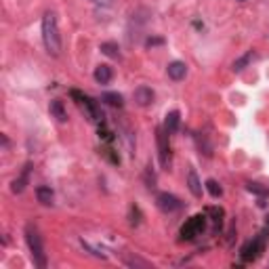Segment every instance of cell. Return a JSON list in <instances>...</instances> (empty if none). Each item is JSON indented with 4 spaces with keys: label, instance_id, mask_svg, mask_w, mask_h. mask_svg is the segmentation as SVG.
<instances>
[{
    "label": "cell",
    "instance_id": "cell-15",
    "mask_svg": "<svg viewBox=\"0 0 269 269\" xmlns=\"http://www.w3.org/2000/svg\"><path fill=\"white\" fill-rule=\"evenodd\" d=\"M196 145H198L200 154H204L206 158L212 156V145H210V141H208V134H204V133L196 134Z\"/></svg>",
    "mask_w": 269,
    "mask_h": 269
},
{
    "label": "cell",
    "instance_id": "cell-10",
    "mask_svg": "<svg viewBox=\"0 0 269 269\" xmlns=\"http://www.w3.org/2000/svg\"><path fill=\"white\" fill-rule=\"evenodd\" d=\"M49 112H51L53 118H57V122H61V124L67 122V112H66L64 101L53 99V101H51V105H49Z\"/></svg>",
    "mask_w": 269,
    "mask_h": 269
},
{
    "label": "cell",
    "instance_id": "cell-25",
    "mask_svg": "<svg viewBox=\"0 0 269 269\" xmlns=\"http://www.w3.org/2000/svg\"><path fill=\"white\" fill-rule=\"evenodd\" d=\"M151 44H162V38H149L147 40V47H151Z\"/></svg>",
    "mask_w": 269,
    "mask_h": 269
},
{
    "label": "cell",
    "instance_id": "cell-22",
    "mask_svg": "<svg viewBox=\"0 0 269 269\" xmlns=\"http://www.w3.org/2000/svg\"><path fill=\"white\" fill-rule=\"evenodd\" d=\"M246 185H248V190H250V192H255V194H259V196H265V194H267V190H265V187H261V185H259V183H253V181H248Z\"/></svg>",
    "mask_w": 269,
    "mask_h": 269
},
{
    "label": "cell",
    "instance_id": "cell-2",
    "mask_svg": "<svg viewBox=\"0 0 269 269\" xmlns=\"http://www.w3.org/2000/svg\"><path fill=\"white\" fill-rule=\"evenodd\" d=\"M25 242H28V248L32 253V259H34V265L38 269H44L47 267V253H44V244H42V236L36 225L28 223L25 225Z\"/></svg>",
    "mask_w": 269,
    "mask_h": 269
},
{
    "label": "cell",
    "instance_id": "cell-8",
    "mask_svg": "<svg viewBox=\"0 0 269 269\" xmlns=\"http://www.w3.org/2000/svg\"><path fill=\"white\" fill-rule=\"evenodd\" d=\"M133 97H134V103L141 105V107H147V105L154 103V91H151L149 86H137Z\"/></svg>",
    "mask_w": 269,
    "mask_h": 269
},
{
    "label": "cell",
    "instance_id": "cell-9",
    "mask_svg": "<svg viewBox=\"0 0 269 269\" xmlns=\"http://www.w3.org/2000/svg\"><path fill=\"white\" fill-rule=\"evenodd\" d=\"M30 170H32V164H25L23 173L11 183V192H13V194H21V192L25 190V185H28V181H30Z\"/></svg>",
    "mask_w": 269,
    "mask_h": 269
},
{
    "label": "cell",
    "instance_id": "cell-6",
    "mask_svg": "<svg viewBox=\"0 0 269 269\" xmlns=\"http://www.w3.org/2000/svg\"><path fill=\"white\" fill-rule=\"evenodd\" d=\"M156 204H158V208H160V210H162V212H168V214L183 208V202L179 200L177 196L166 194V192H162V194H158V196H156Z\"/></svg>",
    "mask_w": 269,
    "mask_h": 269
},
{
    "label": "cell",
    "instance_id": "cell-17",
    "mask_svg": "<svg viewBox=\"0 0 269 269\" xmlns=\"http://www.w3.org/2000/svg\"><path fill=\"white\" fill-rule=\"evenodd\" d=\"M101 101H105L107 105H112V107H122L124 105V99H122L120 93H103Z\"/></svg>",
    "mask_w": 269,
    "mask_h": 269
},
{
    "label": "cell",
    "instance_id": "cell-21",
    "mask_svg": "<svg viewBox=\"0 0 269 269\" xmlns=\"http://www.w3.org/2000/svg\"><path fill=\"white\" fill-rule=\"evenodd\" d=\"M206 190H208V194L212 196V198H221L223 196V187L214 181V179H208V181H206Z\"/></svg>",
    "mask_w": 269,
    "mask_h": 269
},
{
    "label": "cell",
    "instance_id": "cell-1",
    "mask_svg": "<svg viewBox=\"0 0 269 269\" xmlns=\"http://www.w3.org/2000/svg\"><path fill=\"white\" fill-rule=\"evenodd\" d=\"M42 42L49 55L57 57L61 53V36H59V25L55 13H44L42 17Z\"/></svg>",
    "mask_w": 269,
    "mask_h": 269
},
{
    "label": "cell",
    "instance_id": "cell-12",
    "mask_svg": "<svg viewBox=\"0 0 269 269\" xmlns=\"http://www.w3.org/2000/svg\"><path fill=\"white\" fill-rule=\"evenodd\" d=\"M166 71L173 80H183L185 74H187V66L183 64V61H173V64H168Z\"/></svg>",
    "mask_w": 269,
    "mask_h": 269
},
{
    "label": "cell",
    "instance_id": "cell-11",
    "mask_svg": "<svg viewBox=\"0 0 269 269\" xmlns=\"http://www.w3.org/2000/svg\"><path fill=\"white\" fill-rule=\"evenodd\" d=\"M179 122H181V114H179L177 110L168 112V114H166V120H164V131H166L168 134H175V133L179 131Z\"/></svg>",
    "mask_w": 269,
    "mask_h": 269
},
{
    "label": "cell",
    "instance_id": "cell-23",
    "mask_svg": "<svg viewBox=\"0 0 269 269\" xmlns=\"http://www.w3.org/2000/svg\"><path fill=\"white\" fill-rule=\"evenodd\" d=\"M145 181H147V187L156 185V175L151 173V166H147V170H145Z\"/></svg>",
    "mask_w": 269,
    "mask_h": 269
},
{
    "label": "cell",
    "instance_id": "cell-16",
    "mask_svg": "<svg viewBox=\"0 0 269 269\" xmlns=\"http://www.w3.org/2000/svg\"><path fill=\"white\" fill-rule=\"evenodd\" d=\"M36 198H38V202H40V204L51 206V204H53V198H55V196H53V190H51V187L40 185L38 190H36Z\"/></svg>",
    "mask_w": 269,
    "mask_h": 269
},
{
    "label": "cell",
    "instance_id": "cell-5",
    "mask_svg": "<svg viewBox=\"0 0 269 269\" xmlns=\"http://www.w3.org/2000/svg\"><path fill=\"white\" fill-rule=\"evenodd\" d=\"M204 229H206V217L204 214H196V217H192L181 227V238L183 240H194L196 236H200Z\"/></svg>",
    "mask_w": 269,
    "mask_h": 269
},
{
    "label": "cell",
    "instance_id": "cell-4",
    "mask_svg": "<svg viewBox=\"0 0 269 269\" xmlns=\"http://www.w3.org/2000/svg\"><path fill=\"white\" fill-rule=\"evenodd\" d=\"M263 250H265V234H259L255 240H250V242H246V244L242 246L240 257H242V261L250 263V261H257Z\"/></svg>",
    "mask_w": 269,
    "mask_h": 269
},
{
    "label": "cell",
    "instance_id": "cell-14",
    "mask_svg": "<svg viewBox=\"0 0 269 269\" xmlns=\"http://www.w3.org/2000/svg\"><path fill=\"white\" fill-rule=\"evenodd\" d=\"M112 78H114V69L110 66H105V64L97 66V69H95V80H97V82L107 84V82H112Z\"/></svg>",
    "mask_w": 269,
    "mask_h": 269
},
{
    "label": "cell",
    "instance_id": "cell-18",
    "mask_svg": "<svg viewBox=\"0 0 269 269\" xmlns=\"http://www.w3.org/2000/svg\"><path fill=\"white\" fill-rule=\"evenodd\" d=\"M122 259H124V263H127L129 267H141V269H149L151 267V263L143 261V259H139V257H131L129 253H124Z\"/></svg>",
    "mask_w": 269,
    "mask_h": 269
},
{
    "label": "cell",
    "instance_id": "cell-20",
    "mask_svg": "<svg viewBox=\"0 0 269 269\" xmlns=\"http://www.w3.org/2000/svg\"><path fill=\"white\" fill-rule=\"evenodd\" d=\"M101 53L107 57H112V59H120V49H118V44H114V42H103L101 44Z\"/></svg>",
    "mask_w": 269,
    "mask_h": 269
},
{
    "label": "cell",
    "instance_id": "cell-13",
    "mask_svg": "<svg viewBox=\"0 0 269 269\" xmlns=\"http://www.w3.org/2000/svg\"><path fill=\"white\" fill-rule=\"evenodd\" d=\"M187 187H190L192 196H196V198H200V196H202V183H200L198 173H196L194 168L187 173Z\"/></svg>",
    "mask_w": 269,
    "mask_h": 269
},
{
    "label": "cell",
    "instance_id": "cell-19",
    "mask_svg": "<svg viewBox=\"0 0 269 269\" xmlns=\"http://www.w3.org/2000/svg\"><path fill=\"white\" fill-rule=\"evenodd\" d=\"M253 59H255V51H248L246 55L238 57V59L234 61V66H231V67H234V71H242V69H244V67H246V66H248Z\"/></svg>",
    "mask_w": 269,
    "mask_h": 269
},
{
    "label": "cell",
    "instance_id": "cell-7",
    "mask_svg": "<svg viewBox=\"0 0 269 269\" xmlns=\"http://www.w3.org/2000/svg\"><path fill=\"white\" fill-rule=\"evenodd\" d=\"M156 141H158V156H160V164L164 168L168 166V160H170V149H168V133L164 129H158L156 131Z\"/></svg>",
    "mask_w": 269,
    "mask_h": 269
},
{
    "label": "cell",
    "instance_id": "cell-3",
    "mask_svg": "<svg viewBox=\"0 0 269 269\" xmlns=\"http://www.w3.org/2000/svg\"><path fill=\"white\" fill-rule=\"evenodd\" d=\"M71 97L78 101L80 105V110H82L86 114V118L91 120V122H99L103 120V112L99 110V105H97V101H93L88 95H82L80 91H71Z\"/></svg>",
    "mask_w": 269,
    "mask_h": 269
},
{
    "label": "cell",
    "instance_id": "cell-26",
    "mask_svg": "<svg viewBox=\"0 0 269 269\" xmlns=\"http://www.w3.org/2000/svg\"><path fill=\"white\" fill-rule=\"evenodd\" d=\"M267 225H269V214H267Z\"/></svg>",
    "mask_w": 269,
    "mask_h": 269
},
{
    "label": "cell",
    "instance_id": "cell-24",
    "mask_svg": "<svg viewBox=\"0 0 269 269\" xmlns=\"http://www.w3.org/2000/svg\"><path fill=\"white\" fill-rule=\"evenodd\" d=\"M93 4H97V6H103V8H107V6H112L114 4V0H91Z\"/></svg>",
    "mask_w": 269,
    "mask_h": 269
}]
</instances>
